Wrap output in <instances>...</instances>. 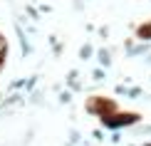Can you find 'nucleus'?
<instances>
[{
	"mask_svg": "<svg viewBox=\"0 0 151 146\" xmlns=\"http://www.w3.org/2000/svg\"><path fill=\"white\" fill-rule=\"evenodd\" d=\"M0 57H3V45H0Z\"/></svg>",
	"mask_w": 151,
	"mask_h": 146,
	"instance_id": "1",
	"label": "nucleus"
}]
</instances>
